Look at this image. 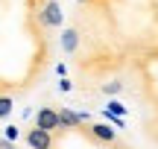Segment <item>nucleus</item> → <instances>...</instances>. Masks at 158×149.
Masks as SVG:
<instances>
[{
    "label": "nucleus",
    "instance_id": "obj_1",
    "mask_svg": "<svg viewBox=\"0 0 158 149\" xmlns=\"http://www.w3.org/2000/svg\"><path fill=\"white\" fill-rule=\"evenodd\" d=\"M62 21H64L62 6H59L56 0H44V6L38 9V23L44 29H59V26H62Z\"/></svg>",
    "mask_w": 158,
    "mask_h": 149
},
{
    "label": "nucleus",
    "instance_id": "obj_2",
    "mask_svg": "<svg viewBox=\"0 0 158 149\" xmlns=\"http://www.w3.org/2000/svg\"><path fill=\"white\" fill-rule=\"evenodd\" d=\"M35 129H41V132H47V135H53V132H59V114H56V108L53 105H41L38 111H35Z\"/></svg>",
    "mask_w": 158,
    "mask_h": 149
},
{
    "label": "nucleus",
    "instance_id": "obj_3",
    "mask_svg": "<svg viewBox=\"0 0 158 149\" xmlns=\"http://www.w3.org/2000/svg\"><path fill=\"white\" fill-rule=\"evenodd\" d=\"M27 146L29 149H53V135L41 132V129H29L27 132Z\"/></svg>",
    "mask_w": 158,
    "mask_h": 149
},
{
    "label": "nucleus",
    "instance_id": "obj_4",
    "mask_svg": "<svg viewBox=\"0 0 158 149\" xmlns=\"http://www.w3.org/2000/svg\"><path fill=\"white\" fill-rule=\"evenodd\" d=\"M56 114H59V126H62V129H76V132H79V129L85 126V123L79 120V114H76L73 108H68V105L56 108Z\"/></svg>",
    "mask_w": 158,
    "mask_h": 149
},
{
    "label": "nucleus",
    "instance_id": "obj_5",
    "mask_svg": "<svg viewBox=\"0 0 158 149\" xmlns=\"http://www.w3.org/2000/svg\"><path fill=\"white\" fill-rule=\"evenodd\" d=\"M88 132L94 140H102V143H114L117 140V132L108 129V123H94V126H88Z\"/></svg>",
    "mask_w": 158,
    "mask_h": 149
},
{
    "label": "nucleus",
    "instance_id": "obj_6",
    "mask_svg": "<svg viewBox=\"0 0 158 149\" xmlns=\"http://www.w3.org/2000/svg\"><path fill=\"white\" fill-rule=\"evenodd\" d=\"M76 47H79V32L76 29H64L62 32V50L64 53H76Z\"/></svg>",
    "mask_w": 158,
    "mask_h": 149
},
{
    "label": "nucleus",
    "instance_id": "obj_7",
    "mask_svg": "<svg viewBox=\"0 0 158 149\" xmlns=\"http://www.w3.org/2000/svg\"><path fill=\"white\" fill-rule=\"evenodd\" d=\"M12 108H15V99H12L9 94H0V120H6V117L12 114Z\"/></svg>",
    "mask_w": 158,
    "mask_h": 149
},
{
    "label": "nucleus",
    "instance_id": "obj_8",
    "mask_svg": "<svg viewBox=\"0 0 158 149\" xmlns=\"http://www.w3.org/2000/svg\"><path fill=\"white\" fill-rule=\"evenodd\" d=\"M106 111H108V114H114V117H123V114H126V105H123V103H117V99H111Z\"/></svg>",
    "mask_w": 158,
    "mask_h": 149
},
{
    "label": "nucleus",
    "instance_id": "obj_9",
    "mask_svg": "<svg viewBox=\"0 0 158 149\" xmlns=\"http://www.w3.org/2000/svg\"><path fill=\"white\" fill-rule=\"evenodd\" d=\"M120 91H123L120 82H106V85H102V94H120Z\"/></svg>",
    "mask_w": 158,
    "mask_h": 149
},
{
    "label": "nucleus",
    "instance_id": "obj_10",
    "mask_svg": "<svg viewBox=\"0 0 158 149\" xmlns=\"http://www.w3.org/2000/svg\"><path fill=\"white\" fill-rule=\"evenodd\" d=\"M18 138V129L15 126H9V129H6V140H9V143H12V140H15Z\"/></svg>",
    "mask_w": 158,
    "mask_h": 149
},
{
    "label": "nucleus",
    "instance_id": "obj_11",
    "mask_svg": "<svg viewBox=\"0 0 158 149\" xmlns=\"http://www.w3.org/2000/svg\"><path fill=\"white\" fill-rule=\"evenodd\" d=\"M0 149H18V146H15V143H9L6 138H0Z\"/></svg>",
    "mask_w": 158,
    "mask_h": 149
},
{
    "label": "nucleus",
    "instance_id": "obj_12",
    "mask_svg": "<svg viewBox=\"0 0 158 149\" xmlns=\"http://www.w3.org/2000/svg\"><path fill=\"white\" fill-rule=\"evenodd\" d=\"M79 3H94V0H79Z\"/></svg>",
    "mask_w": 158,
    "mask_h": 149
}]
</instances>
